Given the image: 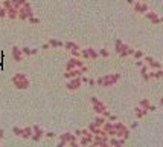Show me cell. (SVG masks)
<instances>
[{"mask_svg":"<svg viewBox=\"0 0 163 147\" xmlns=\"http://www.w3.org/2000/svg\"><path fill=\"white\" fill-rule=\"evenodd\" d=\"M14 83L17 84V88H20V89H23V88H26V86H28V80H26V77H24V75H15V77H14Z\"/></svg>","mask_w":163,"mask_h":147,"instance_id":"6da1fadb","label":"cell"},{"mask_svg":"<svg viewBox=\"0 0 163 147\" xmlns=\"http://www.w3.org/2000/svg\"><path fill=\"white\" fill-rule=\"evenodd\" d=\"M117 78H119V75H110V77H105V78H99V80H98V83H99L101 86H102V84H105V86H108L110 83H113V81H116Z\"/></svg>","mask_w":163,"mask_h":147,"instance_id":"7a4b0ae2","label":"cell"},{"mask_svg":"<svg viewBox=\"0 0 163 147\" xmlns=\"http://www.w3.org/2000/svg\"><path fill=\"white\" fill-rule=\"evenodd\" d=\"M79 84H81V80H79V78H76V80L70 81V83H69V86H67V88L70 89V90H73V89L79 88Z\"/></svg>","mask_w":163,"mask_h":147,"instance_id":"3957f363","label":"cell"},{"mask_svg":"<svg viewBox=\"0 0 163 147\" xmlns=\"http://www.w3.org/2000/svg\"><path fill=\"white\" fill-rule=\"evenodd\" d=\"M70 61H72V63H69V65H67V69H72L73 66H78V67L82 66V65H81V61H76V60H70Z\"/></svg>","mask_w":163,"mask_h":147,"instance_id":"277c9868","label":"cell"},{"mask_svg":"<svg viewBox=\"0 0 163 147\" xmlns=\"http://www.w3.org/2000/svg\"><path fill=\"white\" fill-rule=\"evenodd\" d=\"M12 55H14V58H15V60H18V61L21 60V52L18 51L17 48H14V49H12Z\"/></svg>","mask_w":163,"mask_h":147,"instance_id":"5b68a950","label":"cell"},{"mask_svg":"<svg viewBox=\"0 0 163 147\" xmlns=\"http://www.w3.org/2000/svg\"><path fill=\"white\" fill-rule=\"evenodd\" d=\"M136 11H140V12H146L148 11V8H146V5H136Z\"/></svg>","mask_w":163,"mask_h":147,"instance_id":"8992f818","label":"cell"},{"mask_svg":"<svg viewBox=\"0 0 163 147\" xmlns=\"http://www.w3.org/2000/svg\"><path fill=\"white\" fill-rule=\"evenodd\" d=\"M136 113H137V117H143V115H145V112H143L142 109H139V107L136 109Z\"/></svg>","mask_w":163,"mask_h":147,"instance_id":"52a82bcc","label":"cell"},{"mask_svg":"<svg viewBox=\"0 0 163 147\" xmlns=\"http://www.w3.org/2000/svg\"><path fill=\"white\" fill-rule=\"evenodd\" d=\"M148 17H149V19H152V20H154L156 23H159V22H160V20H159V19H157V17H156L154 14H152V12H151V14H148Z\"/></svg>","mask_w":163,"mask_h":147,"instance_id":"ba28073f","label":"cell"},{"mask_svg":"<svg viewBox=\"0 0 163 147\" xmlns=\"http://www.w3.org/2000/svg\"><path fill=\"white\" fill-rule=\"evenodd\" d=\"M50 44H52V46H61L63 43H60V42H57V40H50Z\"/></svg>","mask_w":163,"mask_h":147,"instance_id":"9c48e42d","label":"cell"},{"mask_svg":"<svg viewBox=\"0 0 163 147\" xmlns=\"http://www.w3.org/2000/svg\"><path fill=\"white\" fill-rule=\"evenodd\" d=\"M12 3H14L15 6H17V5H24V0H14Z\"/></svg>","mask_w":163,"mask_h":147,"instance_id":"30bf717a","label":"cell"},{"mask_svg":"<svg viewBox=\"0 0 163 147\" xmlns=\"http://www.w3.org/2000/svg\"><path fill=\"white\" fill-rule=\"evenodd\" d=\"M151 77H157V78H160V77H162V71H157L156 74H151Z\"/></svg>","mask_w":163,"mask_h":147,"instance_id":"8fae6325","label":"cell"},{"mask_svg":"<svg viewBox=\"0 0 163 147\" xmlns=\"http://www.w3.org/2000/svg\"><path fill=\"white\" fill-rule=\"evenodd\" d=\"M104 124V118H96V126Z\"/></svg>","mask_w":163,"mask_h":147,"instance_id":"7c38bea8","label":"cell"},{"mask_svg":"<svg viewBox=\"0 0 163 147\" xmlns=\"http://www.w3.org/2000/svg\"><path fill=\"white\" fill-rule=\"evenodd\" d=\"M21 132H23L21 129H17V127H14V133H17V135H21Z\"/></svg>","mask_w":163,"mask_h":147,"instance_id":"4fadbf2b","label":"cell"},{"mask_svg":"<svg viewBox=\"0 0 163 147\" xmlns=\"http://www.w3.org/2000/svg\"><path fill=\"white\" fill-rule=\"evenodd\" d=\"M134 55H136V57H137V58H140V57H142L143 54H142V52H140V51H137V52H134Z\"/></svg>","mask_w":163,"mask_h":147,"instance_id":"5bb4252c","label":"cell"},{"mask_svg":"<svg viewBox=\"0 0 163 147\" xmlns=\"http://www.w3.org/2000/svg\"><path fill=\"white\" fill-rule=\"evenodd\" d=\"M66 48H76V46L73 43H66ZM76 49H78V48H76Z\"/></svg>","mask_w":163,"mask_h":147,"instance_id":"9a60e30c","label":"cell"},{"mask_svg":"<svg viewBox=\"0 0 163 147\" xmlns=\"http://www.w3.org/2000/svg\"><path fill=\"white\" fill-rule=\"evenodd\" d=\"M23 52H24V54H32V51H29L28 48H24V49H23Z\"/></svg>","mask_w":163,"mask_h":147,"instance_id":"2e32d148","label":"cell"},{"mask_svg":"<svg viewBox=\"0 0 163 147\" xmlns=\"http://www.w3.org/2000/svg\"><path fill=\"white\" fill-rule=\"evenodd\" d=\"M101 55H104V57H107V55H108V52H107V51H101Z\"/></svg>","mask_w":163,"mask_h":147,"instance_id":"e0dca14e","label":"cell"},{"mask_svg":"<svg viewBox=\"0 0 163 147\" xmlns=\"http://www.w3.org/2000/svg\"><path fill=\"white\" fill-rule=\"evenodd\" d=\"M0 15H6V9H2V11H0Z\"/></svg>","mask_w":163,"mask_h":147,"instance_id":"ac0fdd59","label":"cell"},{"mask_svg":"<svg viewBox=\"0 0 163 147\" xmlns=\"http://www.w3.org/2000/svg\"><path fill=\"white\" fill-rule=\"evenodd\" d=\"M2 136H3V132H2V130H0V138H2Z\"/></svg>","mask_w":163,"mask_h":147,"instance_id":"d6986e66","label":"cell"}]
</instances>
